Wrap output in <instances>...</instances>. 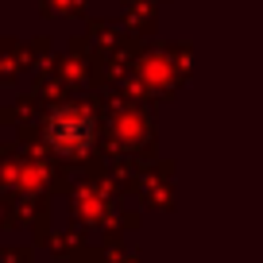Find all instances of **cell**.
<instances>
[{"label": "cell", "mask_w": 263, "mask_h": 263, "mask_svg": "<svg viewBox=\"0 0 263 263\" xmlns=\"http://www.w3.org/2000/svg\"><path fill=\"white\" fill-rule=\"evenodd\" d=\"M43 132H47V143H50L54 155L82 159L85 151L93 147V140H97V116H93L89 108H82V105H58L54 112L47 116Z\"/></svg>", "instance_id": "1"}]
</instances>
